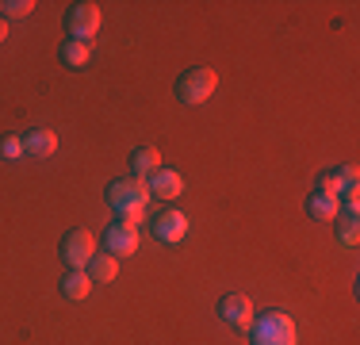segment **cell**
<instances>
[{
	"label": "cell",
	"mask_w": 360,
	"mask_h": 345,
	"mask_svg": "<svg viewBox=\"0 0 360 345\" xmlns=\"http://www.w3.org/2000/svg\"><path fill=\"white\" fill-rule=\"evenodd\" d=\"M108 203H111V211L119 215V222L139 227L142 215H146V203H150V188H146V180H139V177L111 180L108 184Z\"/></svg>",
	"instance_id": "1"
},
{
	"label": "cell",
	"mask_w": 360,
	"mask_h": 345,
	"mask_svg": "<svg viewBox=\"0 0 360 345\" xmlns=\"http://www.w3.org/2000/svg\"><path fill=\"white\" fill-rule=\"evenodd\" d=\"M250 341L253 345H299V330L288 310H264V315L253 318Z\"/></svg>",
	"instance_id": "2"
},
{
	"label": "cell",
	"mask_w": 360,
	"mask_h": 345,
	"mask_svg": "<svg viewBox=\"0 0 360 345\" xmlns=\"http://www.w3.org/2000/svg\"><path fill=\"white\" fill-rule=\"evenodd\" d=\"M215 89H219V73H215V69H207V65H192V69H184V73L176 77V96L184 104L211 100V96H215Z\"/></svg>",
	"instance_id": "3"
},
{
	"label": "cell",
	"mask_w": 360,
	"mask_h": 345,
	"mask_svg": "<svg viewBox=\"0 0 360 345\" xmlns=\"http://www.w3.org/2000/svg\"><path fill=\"white\" fill-rule=\"evenodd\" d=\"M100 4H89V0H81V4H73L70 8V15H65V27H70V39L77 42H89L92 46V39H96V31H100Z\"/></svg>",
	"instance_id": "4"
},
{
	"label": "cell",
	"mask_w": 360,
	"mask_h": 345,
	"mask_svg": "<svg viewBox=\"0 0 360 345\" xmlns=\"http://www.w3.org/2000/svg\"><path fill=\"white\" fill-rule=\"evenodd\" d=\"M219 318H222L226 326H234V330L250 334V326H253V318H257L253 299L245 296V291H234V296H222V299H219Z\"/></svg>",
	"instance_id": "5"
},
{
	"label": "cell",
	"mask_w": 360,
	"mask_h": 345,
	"mask_svg": "<svg viewBox=\"0 0 360 345\" xmlns=\"http://www.w3.org/2000/svg\"><path fill=\"white\" fill-rule=\"evenodd\" d=\"M62 257L70 269H89V261L96 257V238L89 230H70L62 238Z\"/></svg>",
	"instance_id": "6"
},
{
	"label": "cell",
	"mask_w": 360,
	"mask_h": 345,
	"mask_svg": "<svg viewBox=\"0 0 360 345\" xmlns=\"http://www.w3.org/2000/svg\"><path fill=\"white\" fill-rule=\"evenodd\" d=\"M104 249L111 257L139 253V227H131V222H111V227L104 230Z\"/></svg>",
	"instance_id": "7"
},
{
	"label": "cell",
	"mask_w": 360,
	"mask_h": 345,
	"mask_svg": "<svg viewBox=\"0 0 360 345\" xmlns=\"http://www.w3.org/2000/svg\"><path fill=\"white\" fill-rule=\"evenodd\" d=\"M188 234V215L184 211H161L158 219H153V238L161 242V246H176V242H184Z\"/></svg>",
	"instance_id": "8"
},
{
	"label": "cell",
	"mask_w": 360,
	"mask_h": 345,
	"mask_svg": "<svg viewBox=\"0 0 360 345\" xmlns=\"http://www.w3.org/2000/svg\"><path fill=\"white\" fill-rule=\"evenodd\" d=\"M146 188H150V196H158V200H176V196L184 192V177H180L176 169L161 165L150 180H146Z\"/></svg>",
	"instance_id": "9"
},
{
	"label": "cell",
	"mask_w": 360,
	"mask_h": 345,
	"mask_svg": "<svg viewBox=\"0 0 360 345\" xmlns=\"http://www.w3.org/2000/svg\"><path fill=\"white\" fill-rule=\"evenodd\" d=\"M23 138V153H31V158H50V153L58 150V134L46 131V127H31Z\"/></svg>",
	"instance_id": "10"
},
{
	"label": "cell",
	"mask_w": 360,
	"mask_h": 345,
	"mask_svg": "<svg viewBox=\"0 0 360 345\" xmlns=\"http://www.w3.org/2000/svg\"><path fill=\"white\" fill-rule=\"evenodd\" d=\"M158 169H161V150H158V146H134V150H131V172H134V177L150 180Z\"/></svg>",
	"instance_id": "11"
},
{
	"label": "cell",
	"mask_w": 360,
	"mask_h": 345,
	"mask_svg": "<svg viewBox=\"0 0 360 345\" xmlns=\"http://www.w3.org/2000/svg\"><path fill=\"white\" fill-rule=\"evenodd\" d=\"M92 291V280L84 269H70L62 276V299H70V303H81L84 296Z\"/></svg>",
	"instance_id": "12"
},
{
	"label": "cell",
	"mask_w": 360,
	"mask_h": 345,
	"mask_svg": "<svg viewBox=\"0 0 360 345\" xmlns=\"http://www.w3.org/2000/svg\"><path fill=\"white\" fill-rule=\"evenodd\" d=\"M84 272H89L92 284H111V280H115V272H119V257L96 253V257L89 261V269H84Z\"/></svg>",
	"instance_id": "13"
},
{
	"label": "cell",
	"mask_w": 360,
	"mask_h": 345,
	"mask_svg": "<svg viewBox=\"0 0 360 345\" xmlns=\"http://www.w3.org/2000/svg\"><path fill=\"white\" fill-rule=\"evenodd\" d=\"M307 211H311L319 222H333V219L341 215V200H333V196H322V192H314L311 200H307Z\"/></svg>",
	"instance_id": "14"
},
{
	"label": "cell",
	"mask_w": 360,
	"mask_h": 345,
	"mask_svg": "<svg viewBox=\"0 0 360 345\" xmlns=\"http://www.w3.org/2000/svg\"><path fill=\"white\" fill-rule=\"evenodd\" d=\"M58 54H62V62L70 65V69H81L92 58V46H89V42H77V39H65Z\"/></svg>",
	"instance_id": "15"
},
{
	"label": "cell",
	"mask_w": 360,
	"mask_h": 345,
	"mask_svg": "<svg viewBox=\"0 0 360 345\" xmlns=\"http://www.w3.org/2000/svg\"><path fill=\"white\" fill-rule=\"evenodd\" d=\"M333 222H338V227H333V230H338V242H341V246L353 249L356 242H360V222L353 219V215H338Z\"/></svg>",
	"instance_id": "16"
},
{
	"label": "cell",
	"mask_w": 360,
	"mask_h": 345,
	"mask_svg": "<svg viewBox=\"0 0 360 345\" xmlns=\"http://www.w3.org/2000/svg\"><path fill=\"white\" fill-rule=\"evenodd\" d=\"M319 192H322V196H333V200H341L349 188H345V180H341L338 169H326L322 177H319Z\"/></svg>",
	"instance_id": "17"
},
{
	"label": "cell",
	"mask_w": 360,
	"mask_h": 345,
	"mask_svg": "<svg viewBox=\"0 0 360 345\" xmlns=\"http://www.w3.org/2000/svg\"><path fill=\"white\" fill-rule=\"evenodd\" d=\"M35 12V0H4L0 4V20H23V15H31Z\"/></svg>",
	"instance_id": "18"
},
{
	"label": "cell",
	"mask_w": 360,
	"mask_h": 345,
	"mask_svg": "<svg viewBox=\"0 0 360 345\" xmlns=\"http://www.w3.org/2000/svg\"><path fill=\"white\" fill-rule=\"evenodd\" d=\"M0 158H8V161H20V158H23V138H20V134H8V138H0Z\"/></svg>",
	"instance_id": "19"
},
{
	"label": "cell",
	"mask_w": 360,
	"mask_h": 345,
	"mask_svg": "<svg viewBox=\"0 0 360 345\" xmlns=\"http://www.w3.org/2000/svg\"><path fill=\"white\" fill-rule=\"evenodd\" d=\"M338 172H341V180H345V188H356V180H360V172H356V165H341Z\"/></svg>",
	"instance_id": "20"
},
{
	"label": "cell",
	"mask_w": 360,
	"mask_h": 345,
	"mask_svg": "<svg viewBox=\"0 0 360 345\" xmlns=\"http://www.w3.org/2000/svg\"><path fill=\"white\" fill-rule=\"evenodd\" d=\"M4 39H8V23L0 20V42H4Z\"/></svg>",
	"instance_id": "21"
}]
</instances>
